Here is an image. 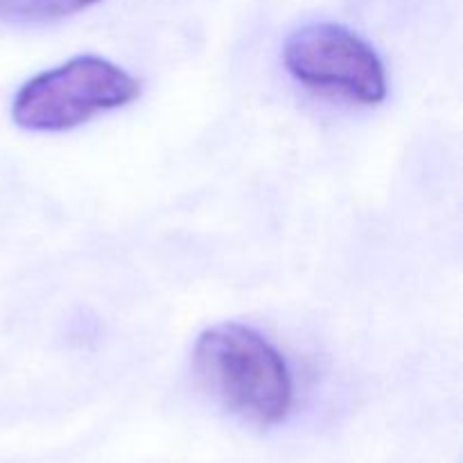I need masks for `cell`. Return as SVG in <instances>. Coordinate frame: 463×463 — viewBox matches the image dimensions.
I'll return each instance as SVG.
<instances>
[{
	"mask_svg": "<svg viewBox=\"0 0 463 463\" xmlns=\"http://www.w3.org/2000/svg\"><path fill=\"white\" fill-rule=\"evenodd\" d=\"M102 0H0V21L54 23L75 16Z\"/></svg>",
	"mask_w": 463,
	"mask_h": 463,
	"instance_id": "cell-4",
	"label": "cell"
},
{
	"mask_svg": "<svg viewBox=\"0 0 463 463\" xmlns=\"http://www.w3.org/2000/svg\"><path fill=\"white\" fill-rule=\"evenodd\" d=\"M283 63L289 75L315 93L375 107L389 93L378 50L339 23H307L288 36Z\"/></svg>",
	"mask_w": 463,
	"mask_h": 463,
	"instance_id": "cell-3",
	"label": "cell"
},
{
	"mask_svg": "<svg viewBox=\"0 0 463 463\" xmlns=\"http://www.w3.org/2000/svg\"><path fill=\"white\" fill-rule=\"evenodd\" d=\"M193 366L231 414L260 428L283 423L294 407V378L283 353L253 326L222 321L197 337Z\"/></svg>",
	"mask_w": 463,
	"mask_h": 463,
	"instance_id": "cell-1",
	"label": "cell"
},
{
	"mask_svg": "<svg viewBox=\"0 0 463 463\" xmlns=\"http://www.w3.org/2000/svg\"><path fill=\"white\" fill-rule=\"evenodd\" d=\"M138 77L98 54H80L30 77L16 90L12 120L25 131L61 134L95 116L136 102Z\"/></svg>",
	"mask_w": 463,
	"mask_h": 463,
	"instance_id": "cell-2",
	"label": "cell"
}]
</instances>
